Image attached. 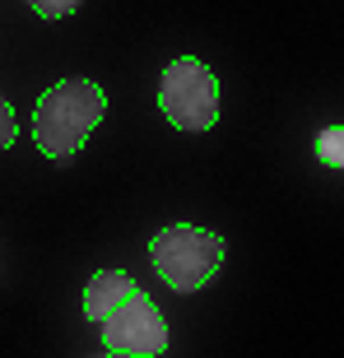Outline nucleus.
I'll return each mask as SVG.
<instances>
[{
  "label": "nucleus",
  "instance_id": "obj_3",
  "mask_svg": "<svg viewBox=\"0 0 344 358\" xmlns=\"http://www.w3.org/2000/svg\"><path fill=\"white\" fill-rule=\"evenodd\" d=\"M149 261L159 270V279L177 293H196L200 284H210L219 261H224V238L210 228H163L159 238L149 242Z\"/></svg>",
  "mask_w": 344,
  "mask_h": 358
},
{
  "label": "nucleus",
  "instance_id": "obj_8",
  "mask_svg": "<svg viewBox=\"0 0 344 358\" xmlns=\"http://www.w3.org/2000/svg\"><path fill=\"white\" fill-rule=\"evenodd\" d=\"M103 358H154V354H103Z\"/></svg>",
  "mask_w": 344,
  "mask_h": 358
},
{
  "label": "nucleus",
  "instance_id": "obj_6",
  "mask_svg": "<svg viewBox=\"0 0 344 358\" xmlns=\"http://www.w3.org/2000/svg\"><path fill=\"white\" fill-rule=\"evenodd\" d=\"M33 10L42 14V19H66V14H75L84 5V0H28Z\"/></svg>",
  "mask_w": 344,
  "mask_h": 358
},
{
  "label": "nucleus",
  "instance_id": "obj_7",
  "mask_svg": "<svg viewBox=\"0 0 344 358\" xmlns=\"http://www.w3.org/2000/svg\"><path fill=\"white\" fill-rule=\"evenodd\" d=\"M14 135H19V121H14V107L0 98V149L14 145Z\"/></svg>",
  "mask_w": 344,
  "mask_h": 358
},
{
  "label": "nucleus",
  "instance_id": "obj_1",
  "mask_svg": "<svg viewBox=\"0 0 344 358\" xmlns=\"http://www.w3.org/2000/svg\"><path fill=\"white\" fill-rule=\"evenodd\" d=\"M84 317L103 331L107 354H154L168 349V321L126 270H98L84 284Z\"/></svg>",
  "mask_w": 344,
  "mask_h": 358
},
{
  "label": "nucleus",
  "instance_id": "obj_4",
  "mask_svg": "<svg viewBox=\"0 0 344 358\" xmlns=\"http://www.w3.org/2000/svg\"><path fill=\"white\" fill-rule=\"evenodd\" d=\"M159 107L177 131H214L219 121V80L196 56H177L159 80Z\"/></svg>",
  "mask_w": 344,
  "mask_h": 358
},
{
  "label": "nucleus",
  "instance_id": "obj_2",
  "mask_svg": "<svg viewBox=\"0 0 344 358\" xmlns=\"http://www.w3.org/2000/svg\"><path fill=\"white\" fill-rule=\"evenodd\" d=\"M103 112H107V98L93 80H61L38 98L33 140H38V149L47 159H70L98 131Z\"/></svg>",
  "mask_w": 344,
  "mask_h": 358
},
{
  "label": "nucleus",
  "instance_id": "obj_5",
  "mask_svg": "<svg viewBox=\"0 0 344 358\" xmlns=\"http://www.w3.org/2000/svg\"><path fill=\"white\" fill-rule=\"evenodd\" d=\"M312 149H317V159L326 163V168H340L344 173V126H326V131L312 140Z\"/></svg>",
  "mask_w": 344,
  "mask_h": 358
}]
</instances>
